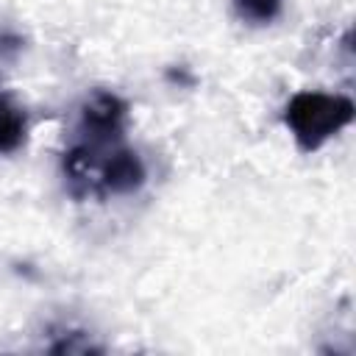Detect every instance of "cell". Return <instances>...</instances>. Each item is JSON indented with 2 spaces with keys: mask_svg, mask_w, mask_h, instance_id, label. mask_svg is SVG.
Segmentation results:
<instances>
[{
  "mask_svg": "<svg viewBox=\"0 0 356 356\" xmlns=\"http://www.w3.org/2000/svg\"><path fill=\"white\" fill-rule=\"evenodd\" d=\"M64 175L75 197L86 195H134L142 189L147 172L136 150L122 142L95 145L78 139L64 153Z\"/></svg>",
  "mask_w": 356,
  "mask_h": 356,
  "instance_id": "obj_1",
  "label": "cell"
},
{
  "mask_svg": "<svg viewBox=\"0 0 356 356\" xmlns=\"http://www.w3.org/2000/svg\"><path fill=\"white\" fill-rule=\"evenodd\" d=\"M356 106L348 95L306 89L289 97L284 108V125L303 153L320 150L331 136L353 122Z\"/></svg>",
  "mask_w": 356,
  "mask_h": 356,
  "instance_id": "obj_2",
  "label": "cell"
},
{
  "mask_svg": "<svg viewBox=\"0 0 356 356\" xmlns=\"http://www.w3.org/2000/svg\"><path fill=\"white\" fill-rule=\"evenodd\" d=\"M78 114H81L78 134L83 142H97V145L122 142V131L128 122V103L120 95L97 89L81 103Z\"/></svg>",
  "mask_w": 356,
  "mask_h": 356,
  "instance_id": "obj_3",
  "label": "cell"
},
{
  "mask_svg": "<svg viewBox=\"0 0 356 356\" xmlns=\"http://www.w3.org/2000/svg\"><path fill=\"white\" fill-rule=\"evenodd\" d=\"M28 117L22 106H17L8 95L0 92V153H14L25 145Z\"/></svg>",
  "mask_w": 356,
  "mask_h": 356,
  "instance_id": "obj_4",
  "label": "cell"
},
{
  "mask_svg": "<svg viewBox=\"0 0 356 356\" xmlns=\"http://www.w3.org/2000/svg\"><path fill=\"white\" fill-rule=\"evenodd\" d=\"M284 0H234V11L248 25H267L281 14Z\"/></svg>",
  "mask_w": 356,
  "mask_h": 356,
  "instance_id": "obj_5",
  "label": "cell"
}]
</instances>
